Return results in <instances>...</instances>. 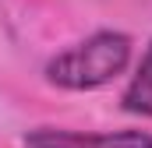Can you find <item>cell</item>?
<instances>
[{
	"label": "cell",
	"instance_id": "2",
	"mask_svg": "<svg viewBox=\"0 0 152 148\" xmlns=\"http://www.w3.org/2000/svg\"><path fill=\"white\" fill-rule=\"evenodd\" d=\"M25 148H152L145 131H110V134H81L60 127H39L25 134Z\"/></svg>",
	"mask_w": 152,
	"mask_h": 148
},
{
	"label": "cell",
	"instance_id": "3",
	"mask_svg": "<svg viewBox=\"0 0 152 148\" xmlns=\"http://www.w3.org/2000/svg\"><path fill=\"white\" fill-rule=\"evenodd\" d=\"M120 106L127 113H138V116H149L152 120V42L145 49V57H142V64H138V71L131 74L127 88H124Z\"/></svg>",
	"mask_w": 152,
	"mask_h": 148
},
{
	"label": "cell",
	"instance_id": "1",
	"mask_svg": "<svg viewBox=\"0 0 152 148\" xmlns=\"http://www.w3.org/2000/svg\"><path fill=\"white\" fill-rule=\"evenodd\" d=\"M127 64H131V39L124 32L103 28L57 53L46 64V81L67 92H92L124 74Z\"/></svg>",
	"mask_w": 152,
	"mask_h": 148
}]
</instances>
